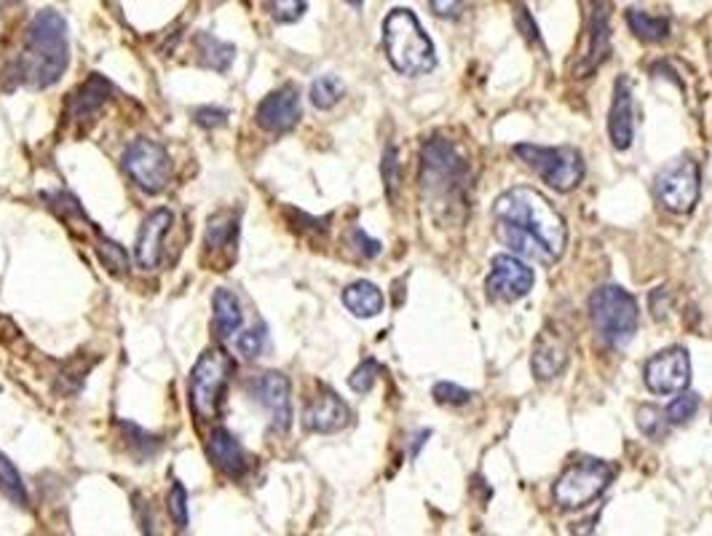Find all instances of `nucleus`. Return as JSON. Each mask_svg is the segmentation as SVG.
I'll return each mask as SVG.
<instances>
[{"instance_id":"obj_1","label":"nucleus","mask_w":712,"mask_h":536,"mask_svg":"<svg viewBox=\"0 0 712 536\" xmlns=\"http://www.w3.org/2000/svg\"><path fill=\"white\" fill-rule=\"evenodd\" d=\"M493 218H496V236L519 258L549 266L566 252V220L551 207L547 196L528 185L509 188L498 196L493 204Z\"/></svg>"},{"instance_id":"obj_2","label":"nucleus","mask_w":712,"mask_h":536,"mask_svg":"<svg viewBox=\"0 0 712 536\" xmlns=\"http://www.w3.org/2000/svg\"><path fill=\"white\" fill-rule=\"evenodd\" d=\"M70 65V41H68V22L56 11L43 9L38 11L28 28V41L9 73L14 79V86L30 89H49L65 75Z\"/></svg>"},{"instance_id":"obj_3","label":"nucleus","mask_w":712,"mask_h":536,"mask_svg":"<svg viewBox=\"0 0 712 536\" xmlns=\"http://www.w3.org/2000/svg\"><path fill=\"white\" fill-rule=\"evenodd\" d=\"M421 188L429 207L447 220H458V209L464 213L466 194H469V167L458 151L447 140H429L421 153Z\"/></svg>"},{"instance_id":"obj_4","label":"nucleus","mask_w":712,"mask_h":536,"mask_svg":"<svg viewBox=\"0 0 712 536\" xmlns=\"http://www.w3.org/2000/svg\"><path fill=\"white\" fill-rule=\"evenodd\" d=\"M383 49L391 68L402 75H426L437 68L432 38L410 9H391L383 19Z\"/></svg>"},{"instance_id":"obj_5","label":"nucleus","mask_w":712,"mask_h":536,"mask_svg":"<svg viewBox=\"0 0 712 536\" xmlns=\"http://www.w3.org/2000/svg\"><path fill=\"white\" fill-rule=\"evenodd\" d=\"M589 317L600 341L611 349H627L638 333L640 311L634 298L616 285H602L589 298Z\"/></svg>"},{"instance_id":"obj_6","label":"nucleus","mask_w":712,"mask_h":536,"mask_svg":"<svg viewBox=\"0 0 712 536\" xmlns=\"http://www.w3.org/2000/svg\"><path fill=\"white\" fill-rule=\"evenodd\" d=\"M234 360H230L228 352L223 349H207L198 362L190 370V405H194L196 416L209 421L220 416L223 398H226V389L230 384V375H234Z\"/></svg>"},{"instance_id":"obj_7","label":"nucleus","mask_w":712,"mask_h":536,"mask_svg":"<svg viewBox=\"0 0 712 536\" xmlns=\"http://www.w3.org/2000/svg\"><path fill=\"white\" fill-rule=\"evenodd\" d=\"M515 153L557 194H570L574 188H579L584 177V158L570 145L544 148V145L523 143L515 145Z\"/></svg>"},{"instance_id":"obj_8","label":"nucleus","mask_w":712,"mask_h":536,"mask_svg":"<svg viewBox=\"0 0 712 536\" xmlns=\"http://www.w3.org/2000/svg\"><path fill=\"white\" fill-rule=\"evenodd\" d=\"M613 481L611 464L600 462V458H579V462L570 464L568 470H563V475L557 477L555 491V504L560 509H581L587 504H592L602 491L608 488V483Z\"/></svg>"},{"instance_id":"obj_9","label":"nucleus","mask_w":712,"mask_h":536,"mask_svg":"<svg viewBox=\"0 0 712 536\" xmlns=\"http://www.w3.org/2000/svg\"><path fill=\"white\" fill-rule=\"evenodd\" d=\"M699 190H702V175H699V164L689 156L675 158L653 177V194L659 204L675 215H689L696 207Z\"/></svg>"},{"instance_id":"obj_10","label":"nucleus","mask_w":712,"mask_h":536,"mask_svg":"<svg viewBox=\"0 0 712 536\" xmlns=\"http://www.w3.org/2000/svg\"><path fill=\"white\" fill-rule=\"evenodd\" d=\"M124 169L145 194H162L172 177V158L164 145L143 137L124 151Z\"/></svg>"},{"instance_id":"obj_11","label":"nucleus","mask_w":712,"mask_h":536,"mask_svg":"<svg viewBox=\"0 0 712 536\" xmlns=\"http://www.w3.org/2000/svg\"><path fill=\"white\" fill-rule=\"evenodd\" d=\"M643 379H646L648 392L662 394V398L680 394L691 384L689 352H685L683 347H672V349H664V352L653 354L651 360L646 362Z\"/></svg>"},{"instance_id":"obj_12","label":"nucleus","mask_w":712,"mask_h":536,"mask_svg":"<svg viewBox=\"0 0 712 536\" xmlns=\"http://www.w3.org/2000/svg\"><path fill=\"white\" fill-rule=\"evenodd\" d=\"M534 268H528L515 255H498L493 258V268L487 274V298L496 303H515L534 290Z\"/></svg>"},{"instance_id":"obj_13","label":"nucleus","mask_w":712,"mask_h":536,"mask_svg":"<svg viewBox=\"0 0 712 536\" xmlns=\"http://www.w3.org/2000/svg\"><path fill=\"white\" fill-rule=\"evenodd\" d=\"M252 398L260 402L262 411L271 419V426L276 432H287L292 426V398H290V379L285 373H260L258 379L249 384Z\"/></svg>"},{"instance_id":"obj_14","label":"nucleus","mask_w":712,"mask_h":536,"mask_svg":"<svg viewBox=\"0 0 712 536\" xmlns=\"http://www.w3.org/2000/svg\"><path fill=\"white\" fill-rule=\"evenodd\" d=\"M570 354V341L568 333L557 324H547L541 330V336L536 338L534 357H530V365H534V375L538 381H551L563 373L568 365Z\"/></svg>"},{"instance_id":"obj_15","label":"nucleus","mask_w":712,"mask_h":536,"mask_svg":"<svg viewBox=\"0 0 712 536\" xmlns=\"http://www.w3.org/2000/svg\"><path fill=\"white\" fill-rule=\"evenodd\" d=\"M255 121L260 130L271 134L290 132L300 121V92L295 86H281L268 97L260 100L258 111H255Z\"/></svg>"},{"instance_id":"obj_16","label":"nucleus","mask_w":712,"mask_h":536,"mask_svg":"<svg viewBox=\"0 0 712 536\" xmlns=\"http://www.w3.org/2000/svg\"><path fill=\"white\" fill-rule=\"evenodd\" d=\"M351 421V411L336 392H322L313 398L303 411V426L308 432H319V435H332V432L345 430Z\"/></svg>"},{"instance_id":"obj_17","label":"nucleus","mask_w":712,"mask_h":536,"mask_svg":"<svg viewBox=\"0 0 712 536\" xmlns=\"http://www.w3.org/2000/svg\"><path fill=\"white\" fill-rule=\"evenodd\" d=\"M172 220L175 218H172L169 209H153V213L143 220V226H140V234H137V247H134V252H137V264L143 268H156L162 264L164 236L169 234Z\"/></svg>"},{"instance_id":"obj_18","label":"nucleus","mask_w":712,"mask_h":536,"mask_svg":"<svg viewBox=\"0 0 712 536\" xmlns=\"http://www.w3.org/2000/svg\"><path fill=\"white\" fill-rule=\"evenodd\" d=\"M608 9H611L608 0H592V11H589V49H587V60H584L581 68L576 70L579 79L592 73L602 60H608V49H611V24H608L611 11Z\"/></svg>"},{"instance_id":"obj_19","label":"nucleus","mask_w":712,"mask_h":536,"mask_svg":"<svg viewBox=\"0 0 712 536\" xmlns=\"http://www.w3.org/2000/svg\"><path fill=\"white\" fill-rule=\"evenodd\" d=\"M608 137L616 151H630L634 137L632 121V89L627 79H619L613 86L611 113H608Z\"/></svg>"},{"instance_id":"obj_20","label":"nucleus","mask_w":712,"mask_h":536,"mask_svg":"<svg viewBox=\"0 0 712 536\" xmlns=\"http://www.w3.org/2000/svg\"><path fill=\"white\" fill-rule=\"evenodd\" d=\"M207 453L217 470L228 477H241L247 472V456H244L241 443L230 435L228 430L217 426V430L209 432L207 440Z\"/></svg>"},{"instance_id":"obj_21","label":"nucleus","mask_w":712,"mask_h":536,"mask_svg":"<svg viewBox=\"0 0 712 536\" xmlns=\"http://www.w3.org/2000/svg\"><path fill=\"white\" fill-rule=\"evenodd\" d=\"M111 92H113L111 81H107L105 75L92 73L79 86V92H75L73 97H70V116L79 118V121L92 118L94 113H97L100 107L105 105L107 97H111Z\"/></svg>"},{"instance_id":"obj_22","label":"nucleus","mask_w":712,"mask_h":536,"mask_svg":"<svg viewBox=\"0 0 712 536\" xmlns=\"http://www.w3.org/2000/svg\"><path fill=\"white\" fill-rule=\"evenodd\" d=\"M215 315H211V328H215V336L220 341H230L239 330L244 328V315L239 298L230 290H217L215 292Z\"/></svg>"},{"instance_id":"obj_23","label":"nucleus","mask_w":712,"mask_h":536,"mask_svg":"<svg viewBox=\"0 0 712 536\" xmlns=\"http://www.w3.org/2000/svg\"><path fill=\"white\" fill-rule=\"evenodd\" d=\"M343 306L359 319L378 317L383 311V292L368 279H359L343 290Z\"/></svg>"},{"instance_id":"obj_24","label":"nucleus","mask_w":712,"mask_h":536,"mask_svg":"<svg viewBox=\"0 0 712 536\" xmlns=\"http://www.w3.org/2000/svg\"><path fill=\"white\" fill-rule=\"evenodd\" d=\"M196 54L198 62L204 68L217 70V73H226L230 68V62L236 60V49L230 43L220 41V38L209 35V33H198L196 35Z\"/></svg>"},{"instance_id":"obj_25","label":"nucleus","mask_w":712,"mask_h":536,"mask_svg":"<svg viewBox=\"0 0 712 536\" xmlns=\"http://www.w3.org/2000/svg\"><path fill=\"white\" fill-rule=\"evenodd\" d=\"M627 22H630L632 33L638 35L640 41H646V43H662L672 33L670 19L648 14V11H643V9H630V11H627Z\"/></svg>"},{"instance_id":"obj_26","label":"nucleus","mask_w":712,"mask_h":536,"mask_svg":"<svg viewBox=\"0 0 712 536\" xmlns=\"http://www.w3.org/2000/svg\"><path fill=\"white\" fill-rule=\"evenodd\" d=\"M236 236H239V218H234L230 213L211 215L207 223V247L211 252H220V250H228V247H234Z\"/></svg>"},{"instance_id":"obj_27","label":"nucleus","mask_w":712,"mask_h":536,"mask_svg":"<svg viewBox=\"0 0 712 536\" xmlns=\"http://www.w3.org/2000/svg\"><path fill=\"white\" fill-rule=\"evenodd\" d=\"M343 92L345 86L338 75H319L311 84V105L319 107V111H330L343 100Z\"/></svg>"},{"instance_id":"obj_28","label":"nucleus","mask_w":712,"mask_h":536,"mask_svg":"<svg viewBox=\"0 0 712 536\" xmlns=\"http://www.w3.org/2000/svg\"><path fill=\"white\" fill-rule=\"evenodd\" d=\"M0 491L19 507H28V488H24L22 475H19L14 462L6 453H0Z\"/></svg>"},{"instance_id":"obj_29","label":"nucleus","mask_w":712,"mask_h":536,"mask_svg":"<svg viewBox=\"0 0 712 536\" xmlns=\"http://www.w3.org/2000/svg\"><path fill=\"white\" fill-rule=\"evenodd\" d=\"M696 411H699V394L685 392L683 389V392H680L678 398L664 408V416L670 424L680 426V424H689V421L696 416Z\"/></svg>"},{"instance_id":"obj_30","label":"nucleus","mask_w":712,"mask_h":536,"mask_svg":"<svg viewBox=\"0 0 712 536\" xmlns=\"http://www.w3.org/2000/svg\"><path fill=\"white\" fill-rule=\"evenodd\" d=\"M670 421H667L664 411H659L657 405H643L638 408V430L643 432L646 437L651 440H662L667 435V430H670Z\"/></svg>"},{"instance_id":"obj_31","label":"nucleus","mask_w":712,"mask_h":536,"mask_svg":"<svg viewBox=\"0 0 712 536\" xmlns=\"http://www.w3.org/2000/svg\"><path fill=\"white\" fill-rule=\"evenodd\" d=\"M230 341H234V349L236 352H239L241 357H249V360H252V357H258L262 349H266V343H268V333H266V324H262V328H247V330H239V333H236L234 338H230Z\"/></svg>"},{"instance_id":"obj_32","label":"nucleus","mask_w":712,"mask_h":536,"mask_svg":"<svg viewBox=\"0 0 712 536\" xmlns=\"http://www.w3.org/2000/svg\"><path fill=\"white\" fill-rule=\"evenodd\" d=\"M166 509H169L172 520H175L179 532H185L188 528V491L183 488V483H172L169 496H166Z\"/></svg>"},{"instance_id":"obj_33","label":"nucleus","mask_w":712,"mask_h":536,"mask_svg":"<svg viewBox=\"0 0 712 536\" xmlns=\"http://www.w3.org/2000/svg\"><path fill=\"white\" fill-rule=\"evenodd\" d=\"M100 258L105 260V266L111 268L113 274H118V277L130 271V255H126V250L118 245V241L107 239V236H102L100 239Z\"/></svg>"},{"instance_id":"obj_34","label":"nucleus","mask_w":712,"mask_h":536,"mask_svg":"<svg viewBox=\"0 0 712 536\" xmlns=\"http://www.w3.org/2000/svg\"><path fill=\"white\" fill-rule=\"evenodd\" d=\"M306 0H268V11L279 24H292L306 14Z\"/></svg>"},{"instance_id":"obj_35","label":"nucleus","mask_w":712,"mask_h":536,"mask_svg":"<svg viewBox=\"0 0 712 536\" xmlns=\"http://www.w3.org/2000/svg\"><path fill=\"white\" fill-rule=\"evenodd\" d=\"M383 183H386V194L389 199H394L396 190H400V153H396L394 145H389L386 153H383Z\"/></svg>"},{"instance_id":"obj_36","label":"nucleus","mask_w":712,"mask_h":536,"mask_svg":"<svg viewBox=\"0 0 712 536\" xmlns=\"http://www.w3.org/2000/svg\"><path fill=\"white\" fill-rule=\"evenodd\" d=\"M378 373H381V365H378L375 360H364L362 365H359L354 373L349 375V386L354 389V392H359V394L370 392V389L375 386Z\"/></svg>"},{"instance_id":"obj_37","label":"nucleus","mask_w":712,"mask_h":536,"mask_svg":"<svg viewBox=\"0 0 712 536\" xmlns=\"http://www.w3.org/2000/svg\"><path fill=\"white\" fill-rule=\"evenodd\" d=\"M434 400L440 402V405H466V402L472 400V392L464 386H455L451 381H440V384H434L432 389Z\"/></svg>"},{"instance_id":"obj_38","label":"nucleus","mask_w":712,"mask_h":536,"mask_svg":"<svg viewBox=\"0 0 712 536\" xmlns=\"http://www.w3.org/2000/svg\"><path fill=\"white\" fill-rule=\"evenodd\" d=\"M121 426H124V430L132 435L126 440H130V449H140V458H151L153 453L162 449V440L153 437V435H145L140 426H134V424H121Z\"/></svg>"},{"instance_id":"obj_39","label":"nucleus","mask_w":712,"mask_h":536,"mask_svg":"<svg viewBox=\"0 0 712 536\" xmlns=\"http://www.w3.org/2000/svg\"><path fill=\"white\" fill-rule=\"evenodd\" d=\"M194 118H196L198 126H204V130H220V126L228 124V111H223V107L204 105L194 113Z\"/></svg>"},{"instance_id":"obj_40","label":"nucleus","mask_w":712,"mask_h":536,"mask_svg":"<svg viewBox=\"0 0 712 536\" xmlns=\"http://www.w3.org/2000/svg\"><path fill=\"white\" fill-rule=\"evenodd\" d=\"M349 245L354 247V250L362 255V258H378V255H381V241H375V239H370L368 234L362 231V228H354V231H351L349 236Z\"/></svg>"},{"instance_id":"obj_41","label":"nucleus","mask_w":712,"mask_h":536,"mask_svg":"<svg viewBox=\"0 0 712 536\" xmlns=\"http://www.w3.org/2000/svg\"><path fill=\"white\" fill-rule=\"evenodd\" d=\"M517 28L528 43H541V35H538L534 17H530V11L525 9V6H517Z\"/></svg>"},{"instance_id":"obj_42","label":"nucleus","mask_w":712,"mask_h":536,"mask_svg":"<svg viewBox=\"0 0 712 536\" xmlns=\"http://www.w3.org/2000/svg\"><path fill=\"white\" fill-rule=\"evenodd\" d=\"M429 6H432V11L440 19H455L461 14V9H464L461 0H429Z\"/></svg>"},{"instance_id":"obj_43","label":"nucleus","mask_w":712,"mask_h":536,"mask_svg":"<svg viewBox=\"0 0 712 536\" xmlns=\"http://www.w3.org/2000/svg\"><path fill=\"white\" fill-rule=\"evenodd\" d=\"M429 437H432V430H421L419 432V435H415L413 440H415V443L413 445H410V456H419V451L423 449V443H426V440Z\"/></svg>"},{"instance_id":"obj_44","label":"nucleus","mask_w":712,"mask_h":536,"mask_svg":"<svg viewBox=\"0 0 712 536\" xmlns=\"http://www.w3.org/2000/svg\"><path fill=\"white\" fill-rule=\"evenodd\" d=\"M351 3H354V6H359V3H362V0H351Z\"/></svg>"}]
</instances>
